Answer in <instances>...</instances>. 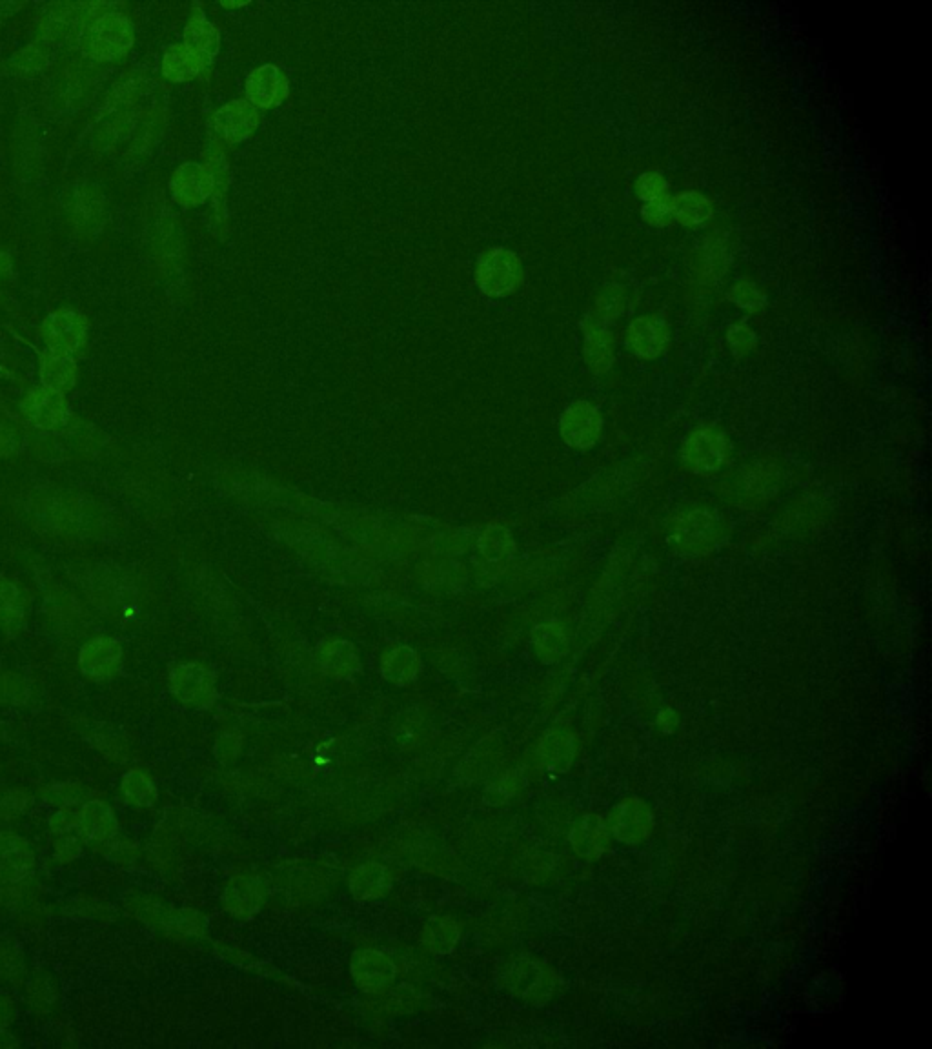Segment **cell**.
<instances>
[{"label":"cell","instance_id":"1","mask_svg":"<svg viewBox=\"0 0 932 1049\" xmlns=\"http://www.w3.org/2000/svg\"><path fill=\"white\" fill-rule=\"evenodd\" d=\"M725 538L727 521L720 512L707 507L685 510L670 521L669 541L685 556H709L718 550Z\"/></svg>","mask_w":932,"mask_h":1049},{"label":"cell","instance_id":"2","mask_svg":"<svg viewBox=\"0 0 932 1049\" xmlns=\"http://www.w3.org/2000/svg\"><path fill=\"white\" fill-rule=\"evenodd\" d=\"M732 443L716 425H701L683 439L679 458L683 467L696 476H714L729 465Z\"/></svg>","mask_w":932,"mask_h":1049},{"label":"cell","instance_id":"3","mask_svg":"<svg viewBox=\"0 0 932 1049\" xmlns=\"http://www.w3.org/2000/svg\"><path fill=\"white\" fill-rule=\"evenodd\" d=\"M525 279L521 259L503 246L488 248L479 255L476 281L479 290L488 297H508L519 290Z\"/></svg>","mask_w":932,"mask_h":1049},{"label":"cell","instance_id":"4","mask_svg":"<svg viewBox=\"0 0 932 1049\" xmlns=\"http://www.w3.org/2000/svg\"><path fill=\"white\" fill-rule=\"evenodd\" d=\"M133 30L121 13L97 15L82 30L81 46L93 59L112 61L132 48Z\"/></svg>","mask_w":932,"mask_h":1049},{"label":"cell","instance_id":"5","mask_svg":"<svg viewBox=\"0 0 932 1049\" xmlns=\"http://www.w3.org/2000/svg\"><path fill=\"white\" fill-rule=\"evenodd\" d=\"M559 430L570 449L585 452L594 449L603 438L605 419L598 405L590 401H576L563 412Z\"/></svg>","mask_w":932,"mask_h":1049},{"label":"cell","instance_id":"6","mask_svg":"<svg viewBox=\"0 0 932 1049\" xmlns=\"http://www.w3.org/2000/svg\"><path fill=\"white\" fill-rule=\"evenodd\" d=\"M608 825L621 844L638 846L652 835L654 815L647 802L630 796L614 807Z\"/></svg>","mask_w":932,"mask_h":1049},{"label":"cell","instance_id":"7","mask_svg":"<svg viewBox=\"0 0 932 1049\" xmlns=\"http://www.w3.org/2000/svg\"><path fill=\"white\" fill-rule=\"evenodd\" d=\"M625 341L630 352L643 361H656L670 347V328L659 316H639L627 326Z\"/></svg>","mask_w":932,"mask_h":1049},{"label":"cell","instance_id":"8","mask_svg":"<svg viewBox=\"0 0 932 1049\" xmlns=\"http://www.w3.org/2000/svg\"><path fill=\"white\" fill-rule=\"evenodd\" d=\"M21 408L26 419L42 430H61L71 416L64 394L48 387L33 388L22 399Z\"/></svg>","mask_w":932,"mask_h":1049},{"label":"cell","instance_id":"9","mask_svg":"<svg viewBox=\"0 0 932 1049\" xmlns=\"http://www.w3.org/2000/svg\"><path fill=\"white\" fill-rule=\"evenodd\" d=\"M259 123V110L244 99L226 102L212 117L213 132L228 144L246 141L257 130Z\"/></svg>","mask_w":932,"mask_h":1049},{"label":"cell","instance_id":"10","mask_svg":"<svg viewBox=\"0 0 932 1049\" xmlns=\"http://www.w3.org/2000/svg\"><path fill=\"white\" fill-rule=\"evenodd\" d=\"M42 337L48 350L73 356L88 337V321L75 310H59L44 321Z\"/></svg>","mask_w":932,"mask_h":1049},{"label":"cell","instance_id":"11","mask_svg":"<svg viewBox=\"0 0 932 1049\" xmlns=\"http://www.w3.org/2000/svg\"><path fill=\"white\" fill-rule=\"evenodd\" d=\"M173 201L184 208L204 204L215 192V179L206 164L184 163L170 179Z\"/></svg>","mask_w":932,"mask_h":1049},{"label":"cell","instance_id":"12","mask_svg":"<svg viewBox=\"0 0 932 1049\" xmlns=\"http://www.w3.org/2000/svg\"><path fill=\"white\" fill-rule=\"evenodd\" d=\"M290 95V82L281 68L264 64L246 79V101L257 110H270L283 104Z\"/></svg>","mask_w":932,"mask_h":1049},{"label":"cell","instance_id":"13","mask_svg":"<svg viewBox=\"0 0 932 1049\" xmlns=\"http://www.w3.org/2000/svg\"><path fill=\"white\" fill-rule=\"evenodd\" d=\"M570 844L581 858L598 860L612 844V831L603 816L587 815L574 825L570 833Z\"/></svg>","mask_w":932,"mask_h":1049},{"label":"cell","instance_id":"14","mask_svg":"<svg viewBox=\"0 0 932 1049\" xmlns=\"http://www.w3.org/2000/svg\"><path fill=\"white\" fill-rule=\"evenodd\" d=\"M352 973L355 982L366 993H375L388 988L396 977V968L392 960L379 951H361L354 957Z\"/></svg>","mask_w":932,"mask_h":1049},{"label":"cell","instance_id":"15","mask_svg":"<svg viewBox=\"0 0 932 1049\" xmlns=\"http://www.w3.org/2000/svg\"><path fill=\"white\" fill-rule=\"evenodd\" d=\"M122 663L121 645L115 640L97 638L84 645L81 652L82 673L95 680H106L119 673Z\"/></svg>","mask_w":932,"mask_h":1049},{"label":"cell","instance_id":"16","mask_svg":"<svg viewBox=\"0 0 932 1049\" xmlns=\"http://www.w3.org/2000/svg\"><path fill=\"white\" fill-rule=\"evenodd\" d=\"M581 326L585 332L583 357H585L588 370L596 376H603L614 367V361H616L614 336L608 326L587 325V323Z\"/></svg>","mask_w":932,"mask_h":1049},{"label":"cell","instance_id":"17","mask_svg":"<svg viewBox=\"0 0 932 1049\" xmlns=\"http://www.w3.org/2000/svg\"><path fill=\"white\" fill-rule=\"evenodd\" d=\"M210 59L190 50L184 44H173L163 57V75L172 82H188L197 79L208 68Z\"/></svg>","mask_w":932,"mask_h":1049},{"label":"cell","instance_id":"18","mask_svg":"<svg viewBox=\"0 0 932 1049\" xmlns=\"http://www.w3.org/2000/svg\"><path fill=\"white\" fill-rule=\"evenodd\" d=\"M508 986L517 995L541 1000L550 995L552 977L536 962H517L508 973Z\"/></svg>","mask_w":932,"mask_h":1049},{"label":"cell","instance_id":"19","mask_svg":"<svg viewBox=\"0 0 932 1049\" xmlns=\"http://www.w3.org/2000/svg\"><path fill=\"white\" fill-rule=\"evenodd\" d=\"M42 387L66 392L77 383V363L70 354L46 350L41 357Z\"/></svg>","mask_w":932,"mask_h":1049},{"label":"cell","instance_id":"20","mask_svg":"<svg viewBox=\"0 0 932 1049\" xmlns=\"http://www.w3.org/2000/svg\"><path fill=\"white\" fill-rule=\"evenodd\" d=\"M672 219L683 226H701L709 221L714 208L707 195L696 190H687L670 197Z\"/></svg>","mask_w":932,"mask_h":1049},{"label":"cell","instance_id":"21","mask_svg":"<svg viewBox=\"0 0 932 1049\" xmlns=\"http://www.w3.org/2000/svg\"><path fill=\"white\" fill-rule=\"evenodd\" d=\"M184 46L197 51L199 55H203L210 61L217 55L219 46H221V33L215 24L204 17L203 11H195L190 22L186 24Z\"/></svg>","mask_w":932,"mask_h":1049},{"label":"cell","instance_id":"22","mask_svg":"<svg viewBox=\"0 0 932 1049\" xmlns=\"http://www.w3.org/2000/svg\"><path fill=\"white\" fill-rule=\"evenodd\" d=\"M350 887L355 898H375L383 895L390 887V878L383 866L379 864H366L355 871Z\"/></svg>","mask_w":932,"mask_h":1049},{"label":"cell","instance_id":"23","mask_svg":"<svg viewBox=\"0 0 932 1049\" xmlns=\"http://www.w3.org/2000/svg\"><path fill=\"white\" fill-rule=\"evenodd\" d=\"M623 306H625V292L621 286H607L598 299H596V305L592 306V310L588 312V316L585 317L583 323L587 325H598V326H610V323H614L621 312H623Z\"/></svg>","mask_w":932,"mask_h":1049},{"label":"cell","instance_id":"24","mask_svg":"<svg viewBox=\"0 0 932 1049\" xmlns=\"http://www.w3.org/2000/svg\"><path fill=\"white\" fill-rule=\"evenodd\" d=\"M776 474L774 469H770V465H752L740 479L741 492L745 490V498L752 500L754 503H758L761 500H769L770 496L774 494V485L778 483L776 481Z\"/></svg>","mask_w":932,"mask_h":1049},{"label":"cell","instance_id":"25","mask_svg":"<svg viewBox=\"0 0 932 1049\" xmlns=\"http://www.w3.org/2000/svg\"><path fill=\"white\" fill-rule=\"evenodd\" d=\"M173 691L188 703H203L210 693V683L204 680V673L197 667H184L173 674Z\"/></svg>","mask_w":932,"mask_h":1049},{"label":"cell","instance_id":"26","mask_svg":"<svg viewBox=\"0 0 932 1049\" xmlns=\"http://www.w3.org/2000/svg\"><path fill=\"white\" fill-rule=\"evenodd\" d=\"M226 904L232 913L239 915V917H250L254 915L261 902L259 897V891L255 889L254 884L246 878H237L233 882L232 886L226 889Z\"/></svg>","mask_w":932,"mask_h":1049},{"label":"cell","instance_id":"27","mask_svg":"<svg viewBox=\"0 0 932 1049\" xmlns=\"http://www.w3.org/2000/svg\"><path fill=\"white\" fill-rule=\"evenodd\" d=\"M541 753H543L545 760H547L548 764L552 765L554 769L565 771L568 765L572 764L574 754H576L574 738L568 733H563V731H552V733L548 734L547 738L543 740V744H541Z\"/></svg>","mask_w":932,"mask_h":1049},{"label":"cell","instance_id":"28","mask_svg":"<svg viewBox=\"0 0 932 1049\" xmlns=\"http://www.w3.org/2000/svg\"><path fill=\"white\" fill-rule=\"evenodd\" d=\"M423 938H425L428 949L437 951V953H446L456 946L459 927L456 926V922L448 918H436L426 926Z\"/></svg>","mask_w":932,"mask_h":1049},{"label":"cell","instance_id":"29","mask_svg":"<svg viewBox=\"0 0 932 1049\" xmlns=\"http://www.w3.org/2000/svg\"><path fill=\"white\" fill-rule=\"evenodd\" d=\"M730 303L738 306L741 310L749 312V314H758L761 312L765 305H767V296L765 292L761 290L760 286L752 281H738L734 285L730 286L729 294Z\"/></svg>","mask_w":932,"mask_h":1049},{"label":"cell","instance_id":"30","mask_svg":"<svg viewBox=\"0 0 932 1049\" xmlns=\"http://www.w3.org/2000/svg\"><path fill=\"white\" fill-rule=\"evenodd\" d=\"M537 651L548 660H559L568 649L567 636L556 623L541 625L536 632Z\"/></svg>","mask_w":932,"mask_h":1049},{"label":"cell","instance_id":"31","mask_svg":"<svg viewBox=\"0 0 932 1049\" xmlns=\"http://www.w3.org/2000/svg\"><path fill=\"white\" fill-rule=\"evenodd\" d=\"M727 343L730 352L736 357H747L758 347V336L747 323H734L727 330Z\"/></svg>","mask_w":932,"mask_h":1049},{"label":"cell","instance_id":"32","mask_svg":"<svg viewBox=\"0 0 932 1049\" xmlns=\"http://www.w3.org/2000/svg\"><path fill=\"white\" fill-rule=\"evenodd\" d=\"M636 194L641 201L652 203L669 195V183L658 172H645L639 175L636 181Z\"/></svg>","mask_w":932,"mask_h":1049},{"label":"cell","instance_id":"33","mask_svg":"<svg viewBox=\"0 0 932 1049\" xmlns=\"http://www.w3.org/2000/svg\"><path fill=\"white\" fill-rule=\"evenodd\" d=\"M124 791L135 800V804L150 805L155 800V789H153L152 782L146 776L137 775V773L126 778Z\"/></svg>","mask_w":932,"mask_h":1049},{"label":"cell","instance_id":"34","mask_svg":"<svg viewBox=\"0 0 932 1049\" xmlns=\"http://www.w3.org/2000/svg\"><path fill=\"white\" fill-rule=\"evenodd\" d=\"M643 219L649 223L650 226H656V228H663V226H669L674 219H672V212H670V197H663L658 201H652L643 206L641 210Z\"/></svg>","mask_w":932,"mask_h":1049},{"label":"cell","instance_id":"35","mask_svg":"<svg viewBox=\"0 0 932 1049\" xmlns=\"http://www.w3.org/2000/svg\"><path fill=\"white\" fill-rule=\"evenodd\" d=\"M21 614L19 609V591L10 581L0 578V620L17 618Z\"/></svg>","mask_w":932,"mask_h":1049},{"label":"cell","instance_id":"36","mask_svg":"<svg viewBox=\"0 0 932 1049\" xmlns=\"http://www.w3.org/2000/svg\"><path fill=\"white\" fill-rule=\"evenodd\" d=\"M656 724H658L659 729H661L663 733H674L679 725L678 713H676L674 709H670V707H667V709H661L658 718H656Z\"/></svg>","mask_w":932,"mask_h":1049},{"label":"cell","instance_id":"37","mask_svg":"<svg viewBox=\"0 0 932 1049\" xmlns=\"http://www.w3.org/2000/svg\"><path fill=\"white\" fill-rule=\"evenodd\" d=\"M246 4H248V2H223V8L232 10V8H243Z\"/></svg>","mask_w":932,"mask_h":1049}]
</instances>
